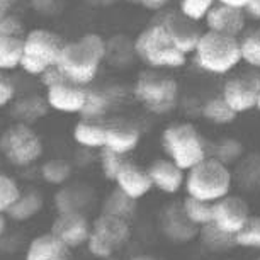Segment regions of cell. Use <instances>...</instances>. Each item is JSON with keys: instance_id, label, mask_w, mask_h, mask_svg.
Listing matches in <instances>:
<instances>
[{"instance_id": "1", "label": "cell", "mask_w": 260, "mask_h": 260, "mask_svg": "<svg viewBox=\"0 0 260 260\" xmlns=\"http://www.w3.org/2000/svg\"><path fill=\"white\" fill-rule=\"evenodd\" d=\"M106 58V41L99 34H83L77 41L65 43L56 67L67 80L85 87L99 73V67Z\"/></svg>"}, {"instance_id": "2", "label": "cell", "mask_w": 260, "mask_h": 260, "mask_svg": "<svg viewBox=\"0 0 260 260\" xmlns=\"http://www.w3.org/2000/svg\"><path fill=\"white\" fill-rule=\"evenodd\" d=\"M161 148L167 158L185 172L209 156L204 136L192 122L187 121L172 122L165 127L161 133Z\"/></svg>"}, {"instance_id": "3", "label": "cell", "mask_w": 260, "mask_h": 260, "mask_svg": "<svg viewBox=\"0 0 260 260\" xmlns=\"http://www.w3.org/2000/svg\"><path fill=\"white\" fill-rule=\"evenodd\" d=\"M232 187L233 174L230 167L214 156H208L187 172L184 190L185 196L214 204L232 194Z\"/></svg>"}, {"instance_id": "4", "label": "cell", "mask_w": 260, "mask_h": 260, "mask_svg": "<svg viewBox=\"0 0 260 260\" xmlns=\"http://www.w3.org/2000/svg\"><path fill=\"white\" fill-rule=\"evenodd\" d=\"M196 63L204 72L224 75L242 61V43L235 36L206 31L196 46Z\"/></svg>"}, {"instance_id": "5", "label": "cell", "mask_w": 260, "mask_h": 260, "mask_svg": "<svg viewBox=\"0 0 260 260\" xmlns=\"http://www.w3.org/2000/svg\"><path fill=\"white\" fill-rule=\"evenodd\" d=\"M135 51L146 65L153 68H179L187 61V55L175 46L161 22L151 24L140 32L135 41Z\"/></svg>"}, {"instance_id": "6", "label": "cell", "mask_w": 260, "mask_h": 260, "mask_svg": "<svg viewBox=\"0 0 260 260\" xmlns=\"http://www.w3.org/2000/svg\"><path fill=\"white\" fill-rule=\"evenodd\" d=\"M135 99L153 114H167L177 106L179 85L175 78L158 72H145L133 89Z\"/></svg>"}, {"instance_id": "7", "label": "cell", "mask_w": 260, "mask_h": 260, "mask_svg": "<svg viewBox=\"0 0 260 260\" xmlns=\"http://www.w3.org/2000/svg\"><path fill=\"white\" fill-rule=\"evenodd\" d=\"M65 41L58 34L46 29H34L24 38V56L21 67L31 75H43L51 67H56Z\"/></svg>"}, {"instance_id": "8", "label": "cell", "mask_w": 260, "mask_h": 260, "mask_svg": "<svg viewBox=\"0 0 260 260\" xmlns=\"http://www.w3.org/2000/svg\"><path fill=\"white\" fill-rule=\"evenodd\" d=\"M131 237L129 219L101 213L92 221V232L87 242V250L95 258L112 257Z\"/></svg>"}, {"instance_id": "9", "label": "cell", "mask_w": 260, "mask_h": 260, "mask_svg": "<svg viewBox=\"0 0 260 260\" xmlns=\"http://www.w3.org/2000/svg\"><path fill=\"white\" fill-rule=\"evenodd\" d=\"M0 153L16 167H27L43 155V141L29 124L16 122L0 135Z\"/></svg>"}, {"instance_id": "10", "label": "cell", "mask_w": 260, "mask_h": 260, "mask_svg": "<svg viewBox=\"0 0 260 260\" xmlns=\"http://www.w3.org/2000/svg\"><path fill=\"white\" fill-rule=\"evenodd\" d=\"M221 97L237 114H245L255 109L260 99V73H240L228 78L223 87Z\"/></svg>"}, {"instance_id": "11", "label": "cell", "mask_w": 260, "mask_h": 260, "mask_svg": "<svg viewBox=\"0 0 260 260\" xmlns=\"http://www.w3.org/2000/svg\"><path fill=\"white\" fill-rule=\"evenodd\" d=\"M250 218L252 211L242 196L230 194L213 204V224L230 237H237Z\"/></svg>"}, {"instance_id": "12", "label": "cell", "mask_w": 260, "mask_h": 260, "mask_svg": "<svg viewBox=\"0 0 260 260\" xmlns=\"http://www.w3.org/2000/svg\"><path fill=\"white\" fill-rule=\"evenodd\" d=\"M92 232V223L80 211H67L60 213L51 224V233L65 243L68 248H78L87 245Z\"/></svg>"}, {"instance_id": "13", "label": "cell", "mask_w": 260, "mask_h": 260, "mask_svg": "<svg viewBox=\"0 0 260 260\" xmlns=\"http://www.w3.org/2000/svg\"><path fill=\"white\" fill-rule=\"evenodd\" d=\"M46 101L51 109L65 114H82L87 101V89L83 85L63 80L46 89Z\"/></svg>"}, {"instance_id": "14", "label": "cell", "mask_w": 260, "mask_h": 260, "mask_svg": "<svg viewBox=\"0 0 260 260\" xmlns=\"http://www.w3.org/2000/svg\"><path fill=\"white\" fill-rule=\"evenodd\" d=\"M153 184V189L160 190L161 194L175 196L184 189L185 185V175L187 172L175 165L170 158H156L146 167Z\"/></svg>"}, {"instance_id": "15", "label": "cell", "mask_w": 260, "mask_h": 260, "mask_svg": "<svg viewBox=\"0 0 260 260\" xmlns=\"http://www.w3.org/2000/svg\"><path fill=\"white\" fill-rule=\"evenodd\" d=\"M116 189H119L122 194H126L129 199L138 201L145 196H148L153 189L148 169L141 167L131 160H126V164L121 167L119 174L114 180Z\"/></svg>"}, {"instance_id": "16", "label": "cell", "mask_w": 260, "mask_h": 260, "mask_svg": "<svg viewBox=\"0 0 260 260\" xmlns=\"http://www.w3.org/2000/svg\"><path fill=\"white\" fill-rule=\"evenodd\" d=\"M204 21L209 31L228 34V36H235V38L245 27V16L242 9L223 6V4H218V6L211 9Z\"/></svg>"}, {"instance_id": "17", "label": "cell", "mask_w": 260, "mask_h": 260, "mask_svg": "<svg viewBox=\"0 0 260 260\" xmlns=\"http://www.w3.org/2000/svg\"><path fill=\"white\" fill-rule=\"evenodd\" d=\"M194 21H190L182 14H170L169 17H165L161 24L167 27L169 31L172 41L175 43V46L179 48L184 55L187 53H194L196 51V46L199 43V38L201 34L198 32V29L194 27V24H190Z\"/></svg>"}, {"instance_id": "18", "label": "cell", "mask_w": 260, "mask_h": 260, "mask_svg": "<svg viewBox=\"0 0 260 260\" xmlns=\"http://www.w3.org/2000/svg\"><path fill=\"white\" fill-rule=\"evenodd\" d=\"M141 133L131 122H114L107 124L106 129V146L119 155H129L140 145Z\"/></svg>"}, {"instance_id": "19", "label": "cell", "mask_w": 260, "mask_h": 260, "mask_svg": "<svg viewBox=\"0 0 260 260\" xmlns=\"http://www.w3.org/2000/svg\"><path fill=\"white\" fill-rule=\"evenodd\" d=\"M26 260H72V258H70V248L65 243H61L50 232L31 240L26 252Z\"/></svg>"}, {"instance_id": "20", "label": "cell", "mask_w": 260, "mask_h": 260, "mask_svg": "<svg viewBox=\"0 0 260 260\" xmlns=\"http://www.w3.org/2000/svg\"><path fill=\"white\" fill-rule=\"evenodd\" d=\"M106 124L95 122L94 119H82L73 127V140L83 148H99L106 146Z\"/></svg>"}, {"instance_id": "21", "label": "cell", "mask_w": 260, "mask_h": 260, "mask_svg": "<svg viewBox=\"0 0 260 260\" xmlns=\"http://www.w3.org/2000/svg\"><path fill=\"white\" fill-rule=\"evenodd\" d=\"M45 206L43 196L36 190H27L26 194H21L19 199L12 204V208L7 211V216L14 221H29L36 216Z\"/></svg>"}, {"instance_id": "22", "label": "cell", "mask_w": 260, "mask_h": 260, "mask_svg": "<svg viewBox=\"0 0 260 260\" xmlns=\"http://www.w3.org/2000/svg\"><path fill=\"white\" fill-rule=\"evenodd\" d=\"M48 107H50L48 106V101H43L38 95H27L16 102L12 114L17 119V122H24V124L31 126L32 122H36L46 114Z\"/></svg>"}, {"instance_id": "23", "label": "cell", "mask_w": 260, "mask_h": 260, "mask_svg": "<svg viewBox=\"0 0 260 260\" xmlns=\"http://www.w3.org/2000/svg\"><path fill=\"white\" fill-rule=\"evenodd\" d=\"M180 209H182L185 218L189 219V223L194 224L196 228L201 230L213 224V204L211 203H204V201L185 196L182 204H180Z\"/></svg>"}, {"instance_id": "24", "label": "cell", "mask_w": 260, "mask_h": 260, "mask_svg": "<svg viewBox=\"0 0 260 260\" xmlns=\"http://www.w3.org/2000/svg\"><path fill=\"white\" fill-rule=\"evenodd\" d=\"M24 56V38L0 36V70L21 67Z\"/></svg>"}, {"instance_id": "25", "label": "cell", "mask_w": 260, "mask_h": 260, "mask_svg": "<svg viewBox=\"0 0 260 260\" xmlns=\"http://www.w3.org/2000/svg\"><path fill=\"white\" fill-rule=\"evenodd\" d=\"M203 116H204V119H208L209 122H213V124L226 126L237 119L238 114L228 106V102L224 101L221 95H218L206 102L203 107Z\"/></svg>"}, {"instance_id": "26", "label": "cell", "mask_w": 260, "mask_h": 260, "mask_svg": "<svg viewBox=\"0 0 260 260\" xmlns=\"http://www.w3.org/2000/svg\"><path fill=\"white\" fill-rule=\"evenodd\" d=\"M199 238H201V242H203L209 250H213V252H226V250L237 247L235 237H230V235L223 233L221 230H218L214 224L201 228Z\"/></svg>"}, {"instance_id": "27", "label": "cell", "mask_w": 260, "mask_h": 260, "mask_svg": "<svg viewBox=\"0 0 260 260\" xmlns=\"http://www.w3.org/2000/svg\"><path fill=\"white\" fill-rule=\"evenodd\" d=\"M72 164L63 158H53L48 160L45 165L41 167V175L48 184L51 185H61L65 184L68 179L72 177Z\"/></svg>"}, {"instance_id": "28", "label": "cell", "mask_w": 260, "mask_h": 260, "mask_svg": "<svg viewBox=\"0 0 260 260\" xmlns=\"http://www.w3.org/2000/svg\"><path fill=\"white\" fill-rule=\"evenodd\" d=\"M135 203L136 201L129 199L126 194H122L119 189H116L114 192L104 201V204H102V213L129 219V216L135 213Z\"/></svg>"}, {"instance_id": "29", "label": "cell", "mask_w": 260, "mask_h": 260, "mask_svg": "<svg viewBox=\"0 0 260 260\" xmlns=\"http://www.w3.org/2000/svg\"><path fill=\"white\" fill-rule=\"evenodd\" d=\"M235 243L240 248L260 252V214H252L245 228L235 237Z\"/></svg>"}, {"instance_id": "30", "label": "cell", "mask_w": 260, "mask_h": 260, "mask_svg": "<svg viewBox=\"0 0 260 260\" xmlns=\"http://www.w3.org/2000/svg\"><path fill=\"white\" fill-rule=\"evenodd\" d=\"M126 160L127 158L124 155L116 153V151H112L109 148H102L99 155V164H101V170H102V174H104V177L114 182L121 167L126 164Z\"/></svg>"}, {"instance_id": "31", "label": "cell", "mask_w": 260, "mask_h": 260, "mask_svg": "<svg viewBox=\"0 0 260 260\" xmlns=\"http://www.w3.org/2000/svg\"><path fill=\"white\" fill-rule=\"evenodd\" d=\"M19 196H21V189L16 180L0 172V214L7 213L19 199Z\"/></svg>"}, {"instance_id": "32", "label": "cell", "mask_w": 260, "mask_h": 260, "mask_svg": "<svg viewBox=\"0 0 260 260\" xmlns=\"http://www.w3.org/2000/svg\"><path fill=\"white\" fill-rule=\"evenodd\" d=\"M109 107V97L99 90H87V101L82 109V116L85 119H95L102 114H106Z\"/></svg>"}, {"instance_id": "33", "label": "cell", "mask_w": 260, "mask_h": 260, "mask_svg": "<svg viewBox=\"0 0 260 260\" xmlns=\"http://www.w3.org/2000/svg\"><path fill=\"white\" fill-rule=\"evenodd\" d=\"M216 0H180V14L194 22L206 19Z\"/></svg>"}, {"instance_id": "34", "label": "cell", "mask_w": 260, "mask_h": 260, "mask_svg": "<svg viewBox=\"0 0 260 260\" xmlns=\"http://www.w3.org/2000/svg\"><path fill=\"white\" fill-rule=\"evenodd\" d=\"M242 60L250 67L260 68V31L250 34L242 41Z\"/></svg>"}, {"instance_id": "35", "label": "cell", "mask_w": 260, "mask_h": 260, "mask_svg": "<svg viewBox=\"0 0 260 260\" xmlns=\"http://www.w3.org/2000/svg\"><path fill=\"white\" fill-rule=\"evenodd\" d=\"M24 34V24L21 19L9 14L7 17H4L0 21V36H9V38H22Z\"/></svg>"}, {"instance_id": "36", "label": "cell", "mask_w": 260, "mask_h": 260, "mask_svg": "<svg viewBox=\"0 0 260 260\" xmlns=\"http://www.w3.org/2000/svg\"><path fill=\"white\" fill-rule=\"evenodd\" d=\"M16 97V87L7 75L0 73V107L7 106Z\"/></svg>"}, {"instance_id": "37", "label": "cell", "mask_w": 260, "mask_h": 260, "mask_svg": "<svg viewBox=\"0 0 260 260\" xmlns=\"http://www.w3.org/2000/svg\"><path fill=\"white\" fill-rule=\"evenodd\" d=\"M58 0H31V6L41 14H53Z\"/></svg>"}, {"instance_id": "38", "label": "cell", "mask_w": 260, "mask_h": 260, "mask_svg": "<svg viewBox=\"0 0 260 260\" xmlns=\"http://www.w3.org/2000/svg\"><path fill=\"white\" fill-rule=\"evenodd\" d=\"M170 0H140V4L150 11H158V9H164Z\"/></svg>"}, {"instance_id": "39", "label": "cell", "mask_w": 260, "mask_h": 260, "mask_svg": "<svg viewBox=\"0 0 260 260\" xmlns=\"http://www.w3.org/2000/svg\"><path fill=\"white\" fill-rule=\"evenodd\" d=\"M245 12L252 19H260V0H252V2L245 7Z\"/></svg>"}, {"instance_id": "40", "label": "cell", "mask_w": 260, "mask_h": 260, "mask_svg": "<svg viewBox=\"0 0 260 260\" xmlns=\"http://www.w3.org/2000/svg\"><path fill=\"white\" fill-rule=\"evenodd\" d=\"M216 2L223 4V6H230V7L242 9V11H245V7H247L252 0H216Z\"/></svg>"}, {"instance_id": "41", "label": "cell", "mask_w": 260, "mask_h": 260, "mask_svg": "<svg viewBox=\"0 0 260 260\" xmlns=\"http://www.w3.org/2000/svg\"><path fill=\"white\" fill-rule=\"evenodd\" d=\"M12 6H14V0H0V21L9 16Z\"/></svg>"}, {"instance_id": "42", "label": "cell", "mask_w": 260, "mask_h": 260, "mask_svg": "<svg viewBox=\"0 0 260 260\" xmlns=\"http://www.w3.org/2000/svg\"><path fill=\"white\" fill-rule=\"evenodd\" d=\"M129 260H160V258L153 257V255H146V253H141V255H135V257H133V258H129Z\"/></svg>"}, {"instance_id": "43", "label": "cell", "mask_w": 260, "mask_h": 260, "mask_svg": "<svg viewBox=\"0 0 260 260\" xmlns=\"http://www.w3.org/2000/svg\"><path fill=\"white\" fill-rule=\"evenodd\" d=\"M6 226H7V219L4 214H0V237L4 235V232H6Z\"/></svg>"}, {"instance_id": "44", "label": "cell", "mask_w": 260, "mask_h": 260, "mask_svg": "<svg viewBox=\"0 0 260 260\" xmlns=\"http://www.w3.org/2000/svg\"><path fill=\"white\" fill-rule=\"evenodd\" d=\"M129 4H140V0H127Z\"/></svg>"}, {"instance_id": "45", "label": "cell", "mask_w": 260, "mask_h": 260, "mask_svg": "<svg viewBox=\"0 0 260 260\" xmlns=\"http://www.w3.org/2000/svg\"><path fill=\"white\" fill-rule=\"evenodd\" d=\"M257 109L260 111V99H258V106H257Z\"/></svg>"}, {"instance_id": "46", "label": "cell", "mask_w": 260, "mask_h": 260, "mask_svg": "<svg viewBox=\"0 0 260 260\" xmlns=\"http://www.w3.org/2000/svg\"><path fill=\"white\" fill-rule=\"evenodd\" d=\"M255 260H260V255H258V257H257V258H255Z\"/></svg>"}, {"instance_id": "47", "label": "cell", "mask_w": 260, "mask_h": 260, "mask_svg": "<svg viewBox=\"0 0 260 260\" xmlns=\"http://www.w3.org/2000/svg\"><path fill=\"white\" fill-rule=\"evenodd\" d=\"M224 260H233V258H224Z\"/></svg>"}]
</instances>
